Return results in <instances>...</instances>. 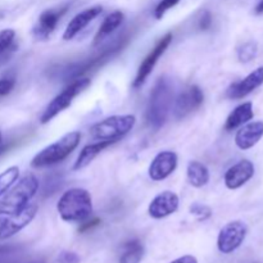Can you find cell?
Masks as SVG:
<instances>
[{
	"label": "cell",
	"mask_w": 263,
	"mask_h": 263,
	"mask_svg": "<svg viewBox=\"0 0 263 263\" xmlns=\"http://www.w3.org/2000/svg\"><path fill=\"white\" fill-rule=\"evenodd\" d=\"M59 216L67 222H82L92 212L91 195L87 190L73 187L63 193L57 204Z\"/></svg>",
	"instance_id": "cell-1"
},
{
	"label": "cell",
	"mask_w": 263,
	"mask_h": 263,
	"mask_svg": "<svg viewBox=\"0 0 263 263\" xmlns=\"http://www.w3.org/2000/svg\"><path fill=\"white\" fill-rule=\"evenodd\" d=\"M172 84L170 79L162 77L154 85L151 99L146 107V121L153 128L158 130L166 122L172 105Z\"/></svg>",
	"instance_id": "cell-2"
},
{
	"label": "cell",
	"mask_w": 263,
	"mask_h": 263,
	"mask_svg": "<svg viewBox=\"0 0 263 263\" xmlns=\"http://www.w3.org/2000/svg\"><path fill=\"white\" fill-rule=\"evenodd\" d=\"M39 189V180L33 174H27L13 185L0 200V216H9L28 204L31 199L35 197Z\"/></svg>",
	"instance_id": "cell-3"
},
{
	"label": "cell",
	"mask_w": 263,
	"mask_h": 263,
	"mask_svg": "<svg viewBox=\"0 0 263 263\" xmlns=\"http://www.w3.org/2000/svg\"><path fill=\"white\" fill-rule=\"evenodd\" d=\"M80 139H81V134L79 131H72V133L66 134L55 143L50 144L41 152H39L31 161V166L41 168V167L53 166V164L59 163L77 148V145L80 144Z\"/></svg>",
	"instance_id": "cell-4"
},
{
	"label": "cell",
	"mask_w": 263,
	"mask_h": 263,
	"mask_svg": "<svg viewBox=\"0 0 263 263\" xmlns=\"http://www.w3.org/2000/svg\"><path fill=\"white\" fill-rule=\"evenodd\" d=\"M135 123L136 117L134 115L112 116L91 126L90 135L97 140L118 141L133 130Z\"/></svg>",
	"instance_id": "cell-5"
},
{
	"label": "cell",
	"mask_w": 263,
	"mask_h": 263,
	"mask_svg": "<svg viewBox=\"0 0 263 263\" xmlns=\"http://www.w3.org/2000/svg\"><path fill=\"white\" fill-rule=\"evenodd\" d=\"M89 85L90 79L74 80L71 85H68L61 94L57 95V97L49 103L48 107L45 108V110H44L43 115H41L40 122L43 123V125H45L49 121L53 120L57 115H59V113L63 112L64 109H67V108L72 104L74 98H76L80 92L84 91Z\"/></svg>",
	"instance_id": "cell-6"
},
{
	"label": "cell",
	"mask_w": 263,
	"mask_h": 263,
	"mask_svg": "<svg viewBox=\"0 0 263 263\" xmlns=\"http://www.w3.org/2000/svg\"><path fill=\"white\" fill-rule=\"evenodd\" d=\"M248 226L243 221H231L220 230L217 238V248L221 253L229 254L239 248L246 240Z\"/></svg>",
	"instance_id": "cell-7"
},
{
	"label": "cell",
	"mask_w": 263,
	"mask_h": 263,
	"mask_svg": "<svg viewBox=\"0 0 263 263\" xmlns=\"http://www.w3.org/2000/svg\"><path fill=\"white\" fill-rule=\"evenodd\" d=\"M36 213H37V204H27L20 212L5 216V218L0 223V240L9 239L20 233L28 223H31Z\"/></svg>",
	"instance_id": "cell-8"
},
{
	"label": "cell",
	"mask_w": 263,
	"mask_h": 263,
	"mask_svg": "<svg viewBox=\"0 0 263 263\" xmlns=\"http://www.w3.org/2000/svg\"><path fill=\"white\" fill-rule=\"evenodd\" d=\"M172 37H174L172 33L167 32L166 35L162 36V39H159L156 46L149 51L148 55L145 57V59L139 66L138 73H136L135 80H134V87H140L145 82V80L148 79V76L152 73L154 67H156L158 59L163 55V53L167 50L170 44L172 43Z\"/></svg>",
	"instance_id": "cell-9"
},
{
	"label": "cell",
	"mask_w": 263,
	"mask_h": 263,
	"mask_svg": "<svg viewBox=\"0 0 263 263\" xmlns=\"http://www.w3.org/2000/svg\"><path fill=\"white\" fill-rule=\"evenodd\" d=\"M204 95L199 86L193 85L185 89L181 94L177 97L174 107V116L176 120H182L187 117L190 113L195 112L200 105L203 104Z\"/></svg>",
	"instance_id": "cell-10"
},
{
	"label": "cell",
	"mask_w": 263,
	"mask_h": 263,
	"mask_svg": "<svg viewBox=\"0 0 263 263\" xmlns=\"http://www.w3.org/2000/svg\"><path fill=\"white\" fill-rule=\"evenodd\" d=\"M67 9H68V5H63V7L53 8V9H48L41 13L37 22L33 26V36L37 40H46L54 32L59 20L67 12Z\"/></svg>",
	"instance_id": "cell-11"
},
{
	"label": "cell",
	"mask_w": 263,
	"mask_h": 263,
	"mask_svg": "<svg viewBox=\"0 0 263 263\" xmlns=\"http://www.w3.org/2000/svg\"><path fill=\"white\" fill-rule=\"evenodd\" d=\"M179 204L180 199L176 193L166 190V192L159 193L152 200L148 207V213L152 218L161 220V218H164L176 212L179 210Z\"/></svg>",
	"instance_id": "cell-12"
},
{
	"label": "cell",
	"mask_w": 263,
	"mask_h": 263,
	"mask_svg": "<svg viewBox=\"0 0 263 263\" xmlns=\"http://www.w3.org/2000/svg\"><path fill=\"white\" fill-rule=\"evenodd\" d=\"M177 167V154L171 151H164L157 154L149 166V177L153 181L167 179Z\"/></svg>",
	"instance_id": "cell-13"
},
{
	"label": "cell",
	"mask_w": 263,
	"mask_h": 263,
	"mask_svg": "<svg viewBox=\"0 0 263 263\" xmlns=\"http://www.w3.org/2000/svg\"><path fill=\"white\" fill-rule=\"evenodd\" d=\"M254 175V164L248 159L238 162L226 171L225 185L228 189L235 190L243 186Z\"/></svg>",
	"instance_id": "cell-14"
},
{
	"label": "cell",
	"mask_w": 263,
	"mask_h": 263,
	"mask_svg": "<svg viewBox=\"0 0 263 263\" xmlns=\"http://www.w3.org/2000/svg\"><path fill=\"white\" fill-rule=\"evenodd\" d=\"M263 84V66L254 69L241 81L235 82L228 89V97L230 99H241L251 94L253 90L259 87Z\"/></svg>",
	"instance_id": "cell-15"
},
{
	"label": "cell",
	"mask_w": 263,
	"mask_h": 263,
	"mask_svg": "<svg viewBox=\"0 0 263 263\" xmlns=\"http://www.w3.org/2000/svg\"><path fill=\"white\" fill-rule=\"evenodd\" d=\"M103 12V8L100 5H95V7L87 8V9L82 10L81 13H79L77 15H74L69 23L67 25L66 31L63 33V40H71L73 39L80 31L84 30L90 22L95 20L98 15H100V13Z\"/></svg>",
	"instance_id": "cell-16"
},
{
	"label": "cell",
	"mask_w": 263,
	"mask_h": 263,
	"mask_svg": "<svg viewBox=\"0 0 263 263\" xmlns=\"http://www.w3.org/2000/svg\"><path fill=\"white\" fill-rule=\"evenodd\" d=\"M263 138V121H256L244 125L235 135V144L241 151L253 148Z\"/></svg>",
	"instance_id": "cell-17"
},
{
	"label": "cell",
	"mask_w": 263,
	"mask_h": 263,
	"mask_svg": "<svg viewBox=\"0 0 263 263\" xmlns=\"http://www.w3.org/2000/svg\"><path fill=\"white\" fill-rule=\"evenodd\" d=\"M115 143L116 141L113 140H99L97 141V143H92L84 146L73 164L74 171H79V170H82L86 166H89V164L94 161L95 157H97L98 154H100L104 149H107L108 146H110Z\"/></svg>",
	"instance_id": "cell-18"
},
{
	"label": "cell",
	"mask_w": 263,
	"mask_h": 263,
	"mask_svg": "<svg viewBox=\"0 0 263 263\" xmlns=\"http://www.w3.org/2000/svg\"><path fill=\"white\" fill-rule=\"evenodd\" d=\"M253 104L251 102H247L236 107L233 112L229 115L228 120H226L225 128L228 131L235 130V128L240 127V126L246 125L247 122L253 118Z\"/></svg>",
	"instance_id": "cell-19"
},
{
	"label": "cell",
	"mask_w": 263,
	"mask_h": 263,
	"mask_svg": "<svg viewBox=\"0 0 263 263\" xmlns=\"http://www.w3.org/2000/svg\"><path fill=\"white\" fill-rule=\"evenodd\" d=\"M123 18H125V15H123V13L120 12V10H116V12L107 15L105 20L103 21L102 25H100L98 32L95 33L94 45H99V44L102 43V41H104L110 33L115 32V31L120 27L121 23L123 22Z\"/></svg>",
	"instance_id": "cell-20"
},
{
	"label": "cell",
	"mask_w": 263,
	"mask_h": 263,
	"mask_svg": "<svg viewBox=\"0 0 263 263\" xmlns=\"http://www.w3.org/2000/svg\"><path fill=\"white\" fill-rule=\"evenodd\" d=\"M186 175L187 181L194 187H203L210 181V171L207 166L198 161H192L187 164Z\"/></svg>",
	"instance_id": "cell-21"
},
{
	"label": "cell",
	"mask_w": 263,
	"mask_h": 263,
	"mask_svg": "<svg viewBox=\"0 0 263 263\" xmlns=\"http://www.w3.org/2000/svg\"><path fill=\"white\" fill-rule=\"evenodd\" d=\"M144 256V246L139 240H130L123 247L120 263H140Z\"/></svg>",
	"instance_id": "cell-22"
},
{
	"label": "cell",
	"mask_w": 263,
	"mask_h": 263,
	"mask_svg": "<svg viewBox=\"0 0 263 263\" xmlns=\"http://www.w3.org/2000/svg\"><path fill=\"white\" fill-rule=\"evenodd\" d=\"M20 177V168L17 166H12L0 174V198L14 185Z\"/></svg>",
	"instance_id": "cell-23"
},
{
	"label": "cell",
	"mask_w": 263,
	"mask_h": 263,
	"mask_svg": "<svg viewBox=\"0 0 263 263\" xmlns=\"http://www.w3.org/2000/svg\"><path fill=\"white\" fill-rule=\"evenodd\" d=\"M15 31L12 28H5L0 31V57L7 55L14 49Z\"/></svg>",
	"instance_id": "cell-24"
},
{
	"label": "cell",
	"mask_w": 263,
	"mask_h": 263,
	"mask_svg": "<svg viewBox=\"0 0 263 263\" xmlns=\"http://www.w3.org/2000/svg\"><path fill=\"white\" fill-rule=\"evenodd\" d=\"M258 46L254 41H248L238 49V58L241 63H248L257 55Z\"/></svg>",
	"instance_id": "cell-25"
},
{
	"label": "cell",
	"mask_w": 263,
	"mask_h": 263,
	"mask_svg": "<svg viewBox=\"0 0 263 263\" xmlns=\"http://www.w3.org/2000/svg\"><path fill=\"white\" fill-rule=\"evenodd\" d=\"M190 213L198 218L199 221H205L212 216V210L208 205L200 204V203H194L190 205Z\"/></svg>",
	"instance_id": "cell-26"
},
{
	"label": "cell",
	"mask_w": 263,
	"mask_h": 263,
	"mask_svg": "<svg viewBox=\"0 0 263 263\" xmlns=\"http://www.w3.org/2000/svg\"><path fill=\"white\" fill-rule=\"evenodd\" d=\"M179 2L180 0H162V2L157 5L156 12H154V15H156L157 20H161L164 15V13L168 9H171V8H174Z\"/></svg>",
	"instance_id": "cell-27"
},
{
	"label": "cell",
	"mask_w": 263,
	"mask_h": 263,
	"mask_svg": "<svg viewBox=\"0 0 263 263\" xmlns=\"http://www.w3.org/2000/svg\"><path fill=\"white\" fill-rule=\"evenodd\" d=\"M15 80L13 77H7V79L0 80V97L8 95L13 89H14Z\"/></svg>",
	"instance_id": "cell-28"
},
{
	"label": "cell",
	"mask_w": 263,
	"mask_h": 263,
	"mask_svg": "<svg viewBox=\"0 0 263 263\" xmlns=\"http://www.w3.org/2000/svg\"><path fill=\"white\" fill-rule=\"evenodd\" d=\"M59 263H80V257L73 252L63 251L58 256Z\"/></svg>",
	"instance_id": "cell-29"
},
{
	"label": "cell",
	"mask_w": 263,
	"mask_h": 263,
	"mask_svg": "<svg viewBox=\"0 0 263 263\" xmlns=\"http://www.w3.org/2000/svg\"><path fill=\"white\" fill-rule=\"evenodd\" d=\"M82 222H84V223H81V226L79 228V233H86V231H89V230H91V229L97 228L98 225H100V222H102V221H100V218L94 217V218H91V220H89V221H86V220L82 221Z\"/></svg>",
	"instance_id": "cell-30"
},
{
	"label": "cell",
	"mask_w": 263,
	"mask_h": 263,
	"mask_svg": "<svg viewBox=\"0 0 263 263\" xmlns=\"http://www.w3.org/2000/svg\"><path fill=\"white\" fill-rule=\"evenodd\" d=\"M212 23V15L210 12H204L199 20V28L200 30H208Z\"/></svg>",
	"instance_id": "cell-31"
},
{
	"label": "cell",
	"mask_w": 263,
	"mask_h": 263,
	"mask_svg": "<svg viewBox=\"0 0 263 263\" xmlns=\"http://www.w3.org/2000/svg\"><path fill=\"white\" fill-rule=\"evenodd\" d=\"M171 263H198V259L194 256H182Z\"/></svg>",
	"instance_id": "cell-32"
},
{
	"label": "cell",
	"mask_w": 263,
	"mask_h": 263,
	"mask_svg": "<svg viewBox=\"0 0 263 263\" xmlns=\"http://www.w3.org/2000/svg\"><path fill=\"white\" fill-rule=\"evenodd\" d=\"M254 12L257 13V14H263V0H261V2L257 4L256 9H254Z\"/></svg>",
	"instance_id": "cell-33"
},
{
	"label": "cell",
	"mask_w": 263,
	"mask_h": 263,
	"mask_svg": "<svg viewBox=\"0 0 263 263\" xmlns=\"http://www.w3.org/2000/svg\"><path fill=\"white\" fill-rule=\"evenodd\" d=\"M2 140H3V136H2V133H0V144H2Z\"/></svg>",
	"instance_id": "cell-34"
}]
</instances>
